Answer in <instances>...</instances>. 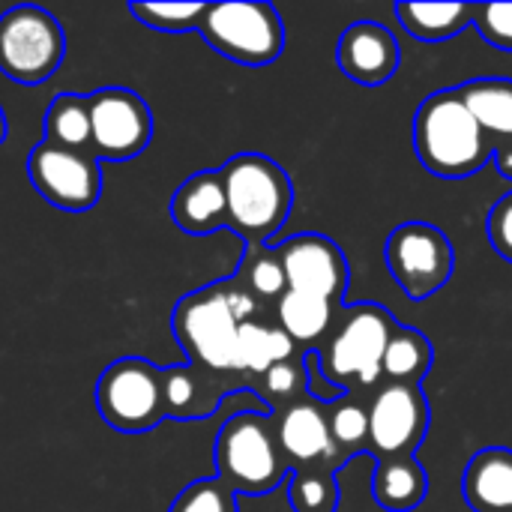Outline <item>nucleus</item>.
Masks as SVG:
<instances>
[{"instance_id": "obj_1", "label": "nucleus", "mask_w": 512, "mask_h": 512, "mask_svg": "<svg viewBox=\"0 0 512 512\" xmlns=\"http://www.w3.org/2000/svg\"><path fill=\"white\" fill-rule=\"evenodd\" d=\"M228 204V228L249 246H267L288 222L294 189L279 162L261 153H237L219 168Z\"/></svg>"}, {"instance_id": "obj_2", "label": "nucleus", "mask_w": 512, "mask_h": 512, "mask_svg": "<svg viewBox=\"0 0 512 512\" xmlns=\"http://www.w3.org/2000/svg\"><path fill=\"white\" fill-rule=\"evenodd\" d=\"M414 150L435 177L447 180L471 177L495 156L486 132L462 102L459 87L438 90L420 105L414 117Z\"/></svg>"}, {"instance_id": "obj_3", "label": "nucleus", "mask_w": 512, "mask_h": 512, "mask_svg": "<svg viewBox=\"0 0 512 512\" xmlns=\"http://www.w3.org/2000/svg\"><path fill=\"white\" fill-rule=\"evenodd\" d=\"M291 465L285 462L270 414L240 411L216 435V477L234 495H267L279 489Z\"/></svg>"}, {"instance_id": "obj_4", "label": "nucleus", "mask_w": 512, "mask_h": 512, "mask_svg": "<svg viewBox=\"0 0 512 512\" xmlns=\"http://www.w3.org/2000/svg\"><path fill=\"white\" fill-rule=\"evenodd\" d=\"M396 330H399V324L378 303L345 306L336 315L327 348L321 351L324 375L342 390L351 381L363 384V387L378 384L384 351H387Z\"/></svg>"}, {"instance_id": "obj_5", "label": "nucleus", "mask_w": 512, "mask_h": 512, "mask_svg": "<svg viewBox=\"0 0 512 512\" xmlns=\"http://www.w3.org/2000/svg\"><path fill=\"white\" fill-rule=\"evenodd\" d=\"M171 330L192 366L219 375L237 372L240 321L228 309L219 282L186 294L171 312Z\"/></svg>"}, {"instance_id": "obj_6", "label": "nucleus", "mask_w": 512, "mask_h": 512, "mask_svg": "<svg viewBox=\"0 0 512 512\" xmlns=\"http://www.w3.org/2000/svg\"><path fill=\"white\" fill-rule=\"evenodd\" d=\"M96 408L120 435L153 432L165 420L162 369L144 357L114 360L96 381Z\"/></svg>"}, {"instance_id": "obj_7", "label": "nucleus", "mask_w": 512, "mask_h": 512, "mask_svg": "<svg viewBox=\"0 0 512 512\" xmlns=\"http://www.w3.org/2000/svg\"><path fill=\"white\" fill-rule=\"evenodd\" d=\"M198 30L213 51L243 66H267L285 48V24L270 3H207Z\"/></svg>"}, {"instance_id": "obj_8", "label": "nucleus", "mask_w": 512, "mask_h": 512, "mask_svg": "<svg viewBox=\"0 0 512 512\" xmlns=\"http://www.w3.org/2000/svg\"><path fill=\"white\" fill-rule=\"evenodd\" d=\"M66 54L60 21L42 6H12L0 15V72L15 84L48 81Z\"/></svg>"}, {"instance_id": "obj_9", "label": "nucleus", "mask_w": 512, "mask_h": 512, "mask_svg": "<svg viewBox=\"0 0 512 512\" xmlns=\"http://www.w3.org/2000/svg\"><path fill=\"white\" fill-rule=\"evenodd\" d=\"M384 258L393 279L411 300H426L438 294L450 282L456 264L450 237L426 222L399 225L387 240Z\"/></svg>"}, {"instance_id": "obj_10", "label": "nucleus", "mask_w": 512, "mask_h": 512, "mask_svg": "<svg viewBox=\"0 0 512 512\" xmlns=\"http://www.w3.org/2000/svg\"><path fill=\"white\" fill-rule=\"evenodd\" d=\"M27 177L36 195L57 210L84 213L102 198V162L84 150L39 141L27 156Z\"/></svg>"}, {"instance_id": "obj_11", "label": "nucleus", "mask_w": 512, "mask_h": 512, "mask_svg": "<svg viewBox=\"0 0 512 512\" xmlns=\"http://www.w3.org/2000/svg\"><path fill=\"white\" fill-rule=\"evenodd\" d=\"M90 105V150L93 156L126 162L150 147L153 114L150 105L126 87H102L87 93Z\"/></svg>"}, {"instance_id": "obj_12", "label": "nucleus", "mask_w": 512, "mask_h": 512, "mask_svg": "<svg viewBox=\"0 0 512 512\" xmlns=\"http://www.w3.org/2000/svg\"><path fill=\"white\" fill-rule=\"evenodd\" d=\"M429 432V402L417 384H384L369 405V447L384 459H414Z\"/></svg>"}, {"instance_id": "obj_13", "label": "nucleus", "mask_w": 512, "mask_h": 512, "mask_svg": "<svg viewBox=\"0 0 512 512\" xmlns=\"http://www.w3.org/2000/svg\"><path fill=\"white\" fill-rule=\"evenodd\" d=\"M288 276V291H303L336 303L348 291V261L342 249L324 234H297L279 249Z\"/></svg>"}, {"instance_id": "obj_14", "label": "nucleus", "mask_w": 512, "mask_h": 512, "mask_svg": "<svg viewBox=\"0 0 512 512\" xmlns=\"http://www.w3.org/2000/svg\"><path fill=\"white\" fill-rule=\"evenodd\" d=\"M273 426L285 462L297 471H315L333 456H339L330 435L327 408L318 405L315 399H297L285 405L273 420Z\"/></svg>"}, {"instance_id": "obj_15", "label": "nucleus", "mask_w": 512, "mask_h": 512, "mask_svg": "<svg viewBox=\"0 0 512 512\" xmlns=\"http://www.w3.org/2000/svg\"><path fill=\"white\" fill-rule=\"evenodd\" d=\"M336 63L351 81L378 87L390 81L399 69V42L384 24L357 21L339 36Z\"/></svg>"}, {"instance_id": "obj_16", "label": "nucleus", "mask_w": 512, "mask_h": 512, "mask_svg": "<svg viewBox=\"0 0 512 512\" xmlns=\"http://www.w3.org/2000/svg\"><path fill=\"white\" fill-rule=\"evenodd\" d=\"M162 390H165V417L171 420H204L216 414V408L240 390L219 372H207L201 366H168L162 369Z\"/></svg>"}, {"instance_id": "obj_17", "label": "nucleus", "mask_w": 512, "mask_h": 512, "mask_svg": "<svg viewBox=\"0 0 512 512\" xmlns=\"http://www.w3.org/2000/svg\"><path fill=\"white\" fill-rule=\"evenodd\" d=\"M171 219L180 231L192 237H204L225 228L228 204L219 171H198L189 180H183L171 198Z\"/></svg>"}, {"instance_id": "obj_18", "label": "nucleus", "mask_w": 512, "mask_h": 512, "mask_svg": "<svg viewBox=\"0 0 512 512\" xmlns=\"http://www.w3.org/2000/svg\"><path fill=\"white\" fill-rule=\"evenodd\" d=\"M462 492L474 512H512V450H480L465 471Z\"/></svg>"}, {"instance_id": "obj_19", "label": "nucleus", "mask_w": 512, "mask_h": 512, "mask_svg": "<svg viewBox=\"0 0 512 512\" xmlns=\"http://www.w3.org/2000/svg\"><path fill=\"white\" fill-rule=\"evenodd\" d=\"M372 495L387 512H411L426 501L429 477L417 459H384L378 465Z\"/></svg>"}, {"instance_id": "obj_20", "label": "nucleus", "mask_w": 512, "mask_h": 512, "mask_svg": "<svg viewBox=\"0 0 512 512\" xmlns=\"http://www.w3.org/2000/svg\"><path fill=\"white\" fill-rule=\"evenodd\" d=\"M294 351H297V342L282 327L246 321L240 324V333H237V372L264 378L267 369H273L276 363L294 360Z\"/></svg>"}, {"instance_id": "obj_21", "label": "nucleus", "mask_w": 512, "mask_h": 512, "mask_svg": "<svg viewBox=\"0 0 512 512\" xmlns=\"http://www.w3.org/2000/svg\"><path fill=\"white\" fill-rule=\"evenodd\" d=\"M336 315H339L336 303L315 297V294H303V291H285V297L276 303L279 327L297 345H309V342H318L321 336H330Z\"/></svg>"}, {"instance_id": "obj_22", "label": "nucleus", "mask_w": 512, "mask_h": 512, "mask_svg": "<svg viewBox=\"0 0 512 512\" xmlns=\"http://www.w3.org/2000/svg\"><path fill=\"white\" fill-rule=\"evenodd\" d=\"M399 24L423 42H444L474 24V6L468 3H399Z\"/></svg>"}, {"instance_id": "obj_23", "label": "nucleus", "mask_w": 512, "mask_h": 512, "mask_svg": "<svg viewBox=\"0 0 512 512\" xmlns=\"http://www.w3.org/2000/svg\"><path fill=\"white\" fill-rule=\"evenodd\" d=\"M42 141L66 150H90V105L81 93H57L42 120Z\"/></svg>"}, {"instance_id": "obj_24", "label": "nucleus", "mask_w": 512, "mask_h": 512, "mask_svg": "<svg viewBox=\"0 0 512 512\" xmlns=\"http://www.w3.org/2000/svg\"><path fill=\"white\" fill-rule=\"evenodd\" d=\"M462 102L474 114L483 132L512 138V81L510 78H477L459 87Z\"/></svg>"}, {"instance_id": "obj_25", "label": "nucleus", "mask_w": 512, "mask_h": 512, "mask_svg": "<svg viewBox=\"0 0 512 512\" xmlns=\"http://www.w3.org/2000/svg\"><path fill=\"white\" fill-rule=\"evenodd\" d=\"M432 366V345L420 330L399 327L384 351L381 375L390 378V384H417L426 378Z\"/></svg>"}, {"instance_id": "obj_26", "label": "nucleus", "mask_w": 512, "mask_h": 512, "mask_svg": "<svg viewBox=\"0 0 512 512\" xmlns=\"http://www.w3.org/2000/svg\"><path fill=\"white\" fill-rule=\"evenodd\" d=\"M237 279L255 294V300H282L288 291V276L285 267L279 261V252L267 249V246H249L246 258H243V270L237 273Z\"/></svg>"}, {"instance_id": "obj_27", "label": "nucleus", "mask_w": 512, "mask_h": 512, "mask_svg": "<svg viewBox=\"0 0 512 512\" xmlns=\"http://www.w3.org/2000/svg\"><path fill=\"white\" fill-rule=\"evenodd\" d=\"M327 420H330V435L339 453H348L363 447L369 441V408L357 402L354 396H342L339 402L327 405Z\"/></svg>"}, {"instance_id": "obj_28", "label": "nucleus", "mask_w": 512, "mask_h": 512, "mask_svg": "<svg viewBox=\"0 0 512 512\" xmlns=\"http://www.w3.org/2000/svg\"><path fill=\"white\" fill-rule=\"evenodd\" d=\"M336 480L330 471H297L288 480V498L294 512H333L336 507Z\"/></svg>"}, {"instance_id": "obj_29", "label": "nucleus", "mask_w": 512, "mask_h": 512, "mask_svg": "<svg viewBox=\"0 0 512 512\" xmlns=\"http://www.w3.org/2000/svg\"><path fill=\"white\" fill-rule=\"evenodd\" d=\"M204 9L207 3H129V12L141 24L153 30H165V33L198 30Z\"/></svg>"}, {"instance_id": "obj_30", "label": "nucleus", "mask_w": 512, "mask_h": 512, "mask_svg": "<svg viewBox=\"0 0 512 512\" xmlns=\"http://www.w3.org/2000/svg\"><path fill=\"white\" fill-rule=\"evenodd\" d=\"M168 512H240L237 510V495L219 480V477H207V480H195L189 483L171 504Z\"/></svg>"}, {"instance_id": "obj_31", "label": "nucleus", "mask_w": 512, "mask_h": 512, "mask_svg": "<svg viewBox=\"0 0 512 512\" xmlns=\"http://www.w3.org/2000/svg\"><path fill=\"white\" fill-rule=\"evenodd\" d=\"M474 27L495 48L512 51V3H477Z\"/></svg>"}, {"instance_id": "obj_32", "label": "nucleus", "mask_w": 512, "mask_h": 512, "mask_svg": "<svg viewBox=\"0 0 512 512\" xmlns=\"http://www.w3.org/2000/svg\"><path fill=\"white\" fill-rule=\"evenodd\" d=\"M264 390L270 393V399H282V402H297L300 393L306 390V369L303 360H285L276 363L273 369H267L264 375Z\"/></svg>"}, {"instance_id": "obj_33", "label": "nucleus", "mask_w": 512, "mask_h": 512, "mask_svg": "<svg viewBox=\"0 0 512 512\" xmlns=\"http://www.w3.org/2000/svg\"><path fill=\"white\" fill-rule=\"evenodd\" d=\"M303 369H306V390L312 393V399H315L318 405L327 408V405H333V402H339V399L345 396V390L336 387V384L324 375V369H321V351H306Z\"/></svg>"}, {"instance_id": "obj_34", "label": "nucleus", "mask_w": 512, "mask_h": 512, "mask_svg": "<svg viewBox=\"0 0 512 512\" xmlns=\"http://www.w3.org/2000/svg\"><path fill=\"white\" fill-rule=\"evenodd\" d=\"M486 228H489V240H492L495 252L512 261V192L492 207Z\"/></svg>"}, {"instance_id": "obj_35", "label": "nucleus", "mask_w": 512, "mask_h": 512, "mask_svg": "<svg viewBox=\"0 0 512 512\" xmlns=\"http://www.w3.org/2000/svg\"><path fill=\"white\" fill-rule=\"evenodd\" d=\"M219 288H222V294H225V303H228V309L234 312V318L240 321V324H246V321H255V312H258V300H255V294L237 279V276H231V279H222L219 282Z\"/></svg>"}, {"instance_id": "obj_36", "label": "nucleus", "mask_w": 512, "mask_h": 512, "mask_svg": "<svg viewBox=\"0 0 512 512\" xmlns=\"http://www.w3.org/2000/svg\"><path fill=\"white\" fill-rule=\"evenodd\" d=\"M495 159L504 177H512V144H498L495 147Z\"/></svg>"}, {"instance_id": "obj_37", "label": "nucleus", "mask_w": 512, "mask_h": 512, "mask_svg": "<svg viewBox=\"0 0 512 512\" xmlns=\"http://www.w3.org/2000/svg\"><path fill=\"white\" fill-rule=\"evenodd\" d=\"M6 132H9V123H6V114H3V108H0V147H3V141H6Z\"/></svg>"}]
</instances>
